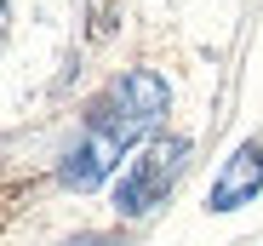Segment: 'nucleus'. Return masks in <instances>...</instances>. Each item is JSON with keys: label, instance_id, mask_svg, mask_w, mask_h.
I'll return each mask as SVG.
<instances>
[{"label": "nucleus", "instance_id": "nucleus-1", "mask_svg": "<svg viewBox=\"0 0 263 246\" xmlns=\"http://www.w3.org/2000/svg\"><path fill=\"white\" fill-rule=\"evenodd\" d=\"M172 109V86L155 74V69H126L120 80H109V92L86 103V132H109V138H126L132 149L149 143L160 115Z\"/></svg>", "mask_w": 263, "mask_h": 246}, {"label": "nucleus", "instance_id": "nucleus-2", "mask_svg": "<svg viewBox=\"0 0 263 246\" xmlns=\"http://www.w3.org/2000/svg\"><path fill=\"white\" fill-rule=\"evenodd\" d=\"M183 166H189V138L155 132L138 155L126 160V172L115 178V212L120 218H149L155 206H166V195L178 189Z\"/></svg>", "mask_w": 263, "mask_h": 246}, {"label": "nucleus", "instance_id": "nucleus-3", "mask_svg": "<svg viewBox=\"0 0 263 246\" xmlns=\"http://www.w3.org/2000/svg\"><path fill=\"white\" fill-rule=\"evenodd\" d=\"M263 195V138H246L229 149V160L217 166L212 189H206V212H240Z\"/></svg>", "mask_w": 263, "mask_h": 246}, {"label": "nucleus", "instance_id": "nucleus-4", "mask_svg": "<svg viewBox=\"0 0 263 246\" xmlns=\"http://www.w3.org/2000/svg\"><path fill=\"white\" fill-rule=\"evenodd\" d=\"M132 155V143L126 138H109V132H80V143L58 160V183L63 189H74V195H86V189H98L120 160Z\"/></svg>", "mask_w": 263, "mask_h": 246}, {"label": "nucleus", "instance_id": "nucleus-5", "mask_svg": "<svg viewBox=\"0 0 263 246\" xmlns=\"http://www.w3.org/2000/svg\"><path fill=\"white\" fill-rule=\"evenodd\" d=\"M63 246H115V235H74V240H63Z\"/></svg>", "mask_w": 263, "mask_h": 246}]
</instances>
